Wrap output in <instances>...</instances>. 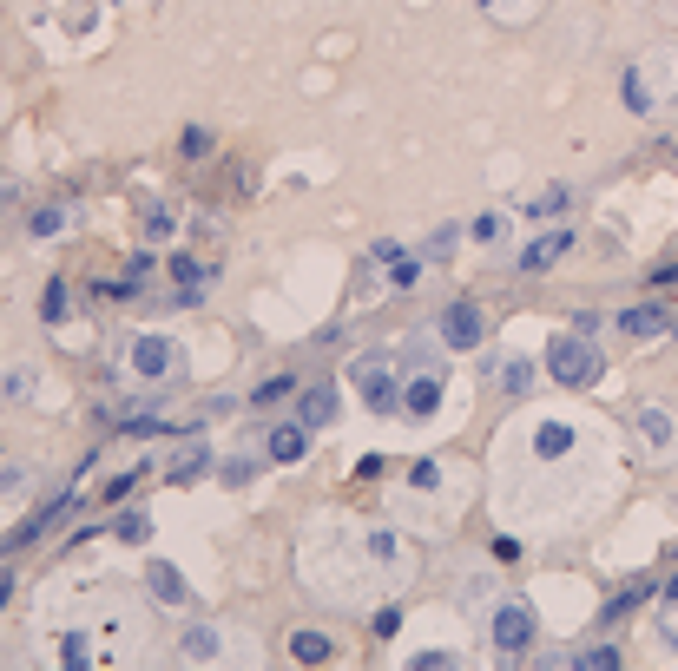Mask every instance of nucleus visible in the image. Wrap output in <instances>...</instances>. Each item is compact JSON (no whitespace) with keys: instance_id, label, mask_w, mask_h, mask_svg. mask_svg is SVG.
Listing matches in <instances>:
<instances>
[{"instance_id":"nucleus-1","label":"nucleus","mask_w":678,"mask_h":671,"mask_svg":"<svg viewBox=\"0 0 678 671\" xmlns=\"http://www.w3.org/2000/svg\"><path fill=\"white\" fill-rule=\"evenodd\" d=\"M619 99H626L632 119H659L678 106V47H652L639 60H626L619 73Z\"/></svg>"},{"instance_id":"nucleus-2","label":"nucleus","mask_w":678,"mask_h":671,"mask_svg":"<svg viewBox=\"0 0 678 671\" xmlns=\"http://www.w3.org/2000/svg\"><path fill=\"white\" fill-rule=\"evenodd\" d=\"M547 375L560 382V389H593V382L606 375V356L593 349L586 329H567V336H553V349H547Z\"/></svg>"},{"instance_id":"nucleus-3","label":"nucleus","mask_w":678,"mask_h":671,"mask_svg":"<svg viewBox=\"0 0 678 671\" xmlns=\"http://www.w3.org/2000/svg\"><path fill=\"white\" fill-rule=\"evenodd\" d=\"M349 382H356V395H363L376 415H389V408H402V389H395V362L382 356V349H369V356H356V369H349Z\"/></svg>"},{"instance_id":"nucleus-4","label":"nucleus","mask_w":678,"mask_h":671,"mask_svg":"<svg viewBox=\"0 0 678 671\" xmlns=\"http://www.w3.org/2000/svg\"><path fill=\"white\" fill-rule=\"evenodd\" d=\"M435 343L455 349V356H461V349H481V343H488V316H481V303H468V297L448 303V310L435 316Z\"/></svg>"},{"instance_id":"nucleus-5","label":"nucleus","mask_w":678,"mask_h":671,"mask_svg":"<svg viewBox=\"0 0 678 671\" xmlns=\"http://www.w3.org/2000/svg\"><path fill=\"white\" fill-rule=\"evenodd\" d=\"M488 639H494V652L521 658L527 645H534V606H527V599H501V606L488 612Z\"/></svg>"},{"instance_id":"nucleus-6","label":"nucleus","mask_w":678,"mask_h":671,"mask_svg":"<svg viewBox=\"0 0 678 671\" xmlns=\"http://www.w3.org/2000/svg\"><path fill=\"white\" fill-rule=\"evenodd\" d=\"M126 362H132V375H139V382H172V375L185 369V356H178V343H165V336H139Z\"/></svg>"},{"instance_id":"nucleus-7","label":"nucleus","mask_w":678,"mask_h":671,"mask_svg":"<svg viewBox=\"0 0 678 671\" xmlns=\"http://www.w3.org/2000/svg\"><path fill=\"white\" fill-rule=\"evenodd\" d=\"M567 250H573V231H540L534 244L514 257V270H521V277H540V270H553L560 257H567Z\"/></svg>"},{"instance_id":"nucleus-8","label":"nucleus","mask_w":678,"mask_h":671,"mask_svg":"<svg viewBox=\"0 0 678 671\" xmlns=\"http://www.w3.org/2000/svg\"><path fill=\"white\" fill-rule=\"evenodd\" d=\"M632 428H639V448H646V454H672L678 448V422L665 415V408H639V422H632Z\"/></svg>"},{"instance_id":"nucleus-9","label":"nucleus","mask_w":678,"mask_h":671,"mask_svg":"<svg viewBox=\"0 0 678 671\" xmlns=\"http://www.w3.org/2000/svg\"><path fill=\"white\" fill-rule=\"evenodd\" d=\"M376 264H389V283H395V290H415V283H422V257H415V250H402V244H389V237L376 244Z\"/></svg>"},{"instance_id":"nucleus-10","label":"nucleus","mask_w":678,"mask_h":671,"mask_svg":"<svg viewBox=\"0 0 678 671\" xmlns=\"http://www.w3.org/2000/svg\"><path fill=\"white\" fill-rule=\"evenodd\" d=\"M297 422L303 428H330L336 422V389L330 382H310V389L297 395Z\"/></svg>"},{"instance_id":"nucleus-11","label":"nucleus","mask_w":678,"mask_h":671,"mask_svg":"<svg viewBox=\"0 0 678 671\" xmlns=\"http://www.w3.org/2000/svg\"><path fill=\"white\" fill-rule=\"evenodd\" d=\"M145 586H152V599H158V606H185V599H191L185 573H178V566H165V560H152V566H145Z\"/></svg>"},{"instance_id":"nucleus-12","label":"nucleus","mask_w":678,"mask_h":671,"mask_svg":"<svg viewBox=\"0 0 678 671\" xmlns=\"http://www.w3.org/2000/svg\"><path fill=\"white\" fill-rule=\"evenodd\" d=\"M402 408H409V415H435V408H442V375H435V369H415L409 389H402Z\"/></svg>"},{"instance_id":"nucleus-13","label":"nucleus","mask_w":678,"mask_h":671,"mask_svg":"<svg viewBox=\"0 0 678 671\" xmlns=\"http://www.w3.org/2000/svg\"><path fill=\"white\" fill-rule=\"evenodd\" d=\"M303 448H310V428L303 422H284V428H270V441H264V454L277 461V468H290V461H303Z\"/></svg>"},{"instance_id":"nucleus-14","label":"nucleus","mask_w":678,"mask_h":671,"mask_svg":"<svg viewBox=\"0 0 678 671\" xmlns=\"http://www.w3.org/2000/svg\"><path fill=\"white\" fill-rule=\"evenodd\" d=\"M474 7H481L488 20H501V27H527V20H534L547 0H474Z\"/></svg>"},{"instance_id":"nucleus-15","label":"nucleus","mask_w":678,"mask_h":671,"mask_svg":"<svg viewBox=\"0 0 678 671\" xmlns=\"http://www.w3.org/2000/svg\"><path fill=\"white\" fill-rule=\"evenodd\" d=\"M573 448V422H534V454L540 461H560Z\"/></svg>"},{"instance_id":"nucleus-16","label":"nucleus","mask_w":678,"mask_h":671,"mask_svg":"<svg viewBox=\"0 0 678 671\" xmlns=\"http://www.w3.org/2000/svg\"><path fill=\"white\" fill-rule=\"evenodd\" d=\"M494 382H501V395H527L534 389V362L527 356H501L494 362Z\"/></svg>"},{"instance_id":"nucleus-17","label":"nucleus","mask_w":678,"mask_h":671,"mask_svg":"<svg viewBox=\"0 0 678 671\" xmlns=\"http://www.w3.org/2000/svg\"><path fill=\"white\" fill-rule=\"evenodd\" d=\"M665 323H672V316L652 310V303H639V310H619V329H626V336H659Z\"/></svg>"},{"instance_id":"nucleus-18","label":"nucleus","mask_w":678,"mask_h":671,"mask_svg":"<svg viewBox=\"0 0 678 671\" xmlns=\"http://www.w3.org/2000/svg\"><path fill=\"white\" fill-rule=\"evenodd\" d=\"M224 632H218V625H191V632H185V645H178V652H185V658H205V665H211V658H218L224 652Z\"/></svg>"},{"instance_id":"nucleus-19","label":"nucleus","mask_w":678,"mask_h":671,"mask_svg":"<svg viewBox=\"0 0 678 671\" xmlns=\"http://www.w3.org/2000/svg\"><path fill=\"white\" fill-rule=\"evenodd\" d=\"M567 204H573V191H567V185H547L534 204H527V218H534V224H547V218H560Z\"/></svg>"},{"instance_id":"nucleus-20","label":"nucleus","mask_w":678,"mask_h":671,"mask_svg":"<svg viewBox=\"0 0 678 671\" xmlns=\"http://www.w3.org/2000/svg\"><path fill=\"white\" fill-rule=\"evenodd\" d=\"M290 658H297V665H323V658H330V639H323V632H290Z\"/></svg>"},{"instance_id":"nucleus-21","label":"nucleus","mask_w":678,"mask_h":671,"mask_svg":"<svg viewBox=\"0 0 678 671\" xmlns=\"http://www.w3.org/2000/svg\"><path fill=\"white\" fill-rule=\"evenodd\" d=\"M205 468H211V454H205V441H198V448H185V454H178V461H172V481L185 487V481H198V474H205Z\"/></svg>"},{"instance_id":"nucleus-22","label":"nucleus","mask_w":678,"mask_h":671,"mask_svg":"<svg viewBox=\"0 0 678 671\" xmlns=\"http://www.w3.org/2000/svg\"><path fill=\"white\" fill-rule=\"evenodd\" d=\"M112 533H119L126 547H145V533H152V520H145V514H119V527H112Z\"/></svg>"},{"instance_id":"nucleus-23","label":"nucleus","mask_w":678,"mask_h":671,"mask_svg":"<svg viewBox=\"0 0 678 671\" xmlns=\"http://www.w3.org/2000/svg\"><path fill=\"white\" fill-rule=\"evenodd\" d=\"M290 389H297V375H270V382H257V389H251V402H284Z\"/></svg>"},{"instance_id":"nucleus-24","label":"nucleus","mask_w":678,"mask_h":671,"mask_svg":"<svg viewBox=\"0 0 678 671\" xmlns=\"http://www.w3.org/2000/svg\"><path fill=\"white\" fill-rule=\"evenodd\" d=\"M573 665H586V671H613V665H619V652H613V645H586V652L573 658Z\"/></svg>"},{"instance_id":"nucleus-25","label":"nucleus","mask_w":678,"mask_h":671,"mask_svg":"<svg viewBox=\"0 0 678 671\" xmlns=\"http://www.w3.org/2000/svg\"><path fill=\"white\" fill-rule=\"evenodd\" d=\"M251 474H257V461H251V454H231V461H224V481H231V487H244Z\"/></svg>"},{"instance_id":"nucleus-26","label":"nucleus","mask_w":678,"mask_h":671,"mask_svg":"<svg viewBox=\"0 0 678 671\" xmlns=\"http://www.w3.org/2000/svg\"><path fill=\"white\" fill-rule=\"evenodd\" d=\"M178 152H185V158H205L211 152V132H205V125H191L185 139H178Z\"/></svg>"},{"instance_id":"nucleus-27","label":"nucleus","mask_w":678,"mask_h":671,"mask_svg":"<svg viewBox=\"0 0 678 671\" xmlns=\"http://www.w3.org/2000/svg\"><path fill=\"white\" fill-rule=\"evenodd\" d=\"M501 231H507V218H501V211H481V218H474V237H481V244H494Z\"/></svg>"},{"instance_id":"nucleus-28","label":"nucleus","mask_w":678,"mask_h":671,"mask_svg":"<svg viewBox=\"0 0 678 671\" xmlns=\"http://www.w3.org/2000/svg\"><path fill=\"white\" fill-rule=\"evenodd\" d=\"M60 224H66V211H33V218H27V231H33V237H53Z\"/></svg>"},{"instance_id":"nucleus-29","label":"nucleus","mask_w":678,"mask_h":671,"mask_svg":"<svg viewBox=\"0 0 678 671\" xmlns=\"http://www.w3.org/2000/svg\"><path fill=\"white\" fill-rule=\"evenodd\" d=\"M145 237H172V211H165V204L145 211Z\"/></svg>"},{"instance_id":"nucleus-30","label":"nucleus","mask_w":678,"mask_h":671,"mask_svg":"<svg viewBox=\"0 0 678 671\" xmlns=\"http://www.w3.org/2000/svg\"><path fill=\"white\" fill-rule=\"evenodd\" d=\"M172 277H178V283H205V264H198V257H178Z\"/></svg>"},{"instance_id":"nucleus-31","label":"nucleus","mask_w":678,"mask_h":671,"mask_svg":"<svg viewBox=\"0 0 678 671\" xmlns=\"http://www.w3.org/2000/svg\"><path fill=\"white\" fill-rule=\"evenodd\" d=\"M60 658H66V665H86V639H79V632H66V645H60Z\"/></svg>"},{"instance_id":"nucleus-32","label":"nucleus","mask_w":678,"mask_h":671,"mask_svg":"<svg viewBox=\"0 0 678 671\" xmlns=\"http://www.w3.org/2000/svg\"><path fill=\"white\" fill-rule=\"evenodd\" d=\"M60 310H66V283H47V323H60Z\"/></svg>"},{"instance_id":"nucleus-33","label":"nucleus","mask_w":678,"mask_h":671,"mask_svg":"<svg viewBox=\"0 0 678 671\" xmlns=\"http://www.w3.org/2000/svg\"><path fill=\"white\" fill-rule=\"evenodd\" d=\"M652 283H659V290H665V283H678V257H665V264L652 270Z\"/></svg>"},{"instance_id":"nucleus-34","label":"nucleus","mask_w":678,"mask_h":671,"mask_svg":"<svg viewBox=\"0 0 678 671\" xmlns=\"http://www.w3.org/2000/svg\"><path fill=\"white\" fill-rule=\"evenodd\" d=\"M659 593H665V599H672V606H678V573H672V579H665V586H659Z\"/></svg>"},{"instance_id":"nucleus-35","label":"nucleus","mask_w":678,"mask_h":671,"mask_svg":"<svg viewBox=\"0 0 678 671\" xmlns=\"http://www.w3.org/2000/svg\"><path fill=\"white\" fill-rule=\"evenodd\" d=\"M665 652H678V625H665Z\"/></svg>"},{"instance_id":"nucleus-36","label":"nucleus","mask_w":678,"mask_h":671,"mask_svg":"<svg viewBox=\"0 0 678 671\" xmlns=\"http://www.w3.org/2000/svg\"><path fill=\"white\" fill-rule=\"evenodd\" d=\"M7 593H14V579H7V573H0V606H7Z\"/></svg>"}]
</instances>
